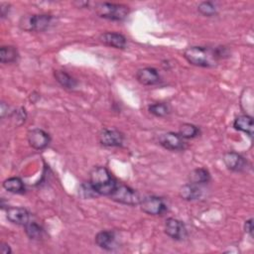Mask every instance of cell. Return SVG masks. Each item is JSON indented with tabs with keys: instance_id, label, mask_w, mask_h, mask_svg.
Returning <instances> with one entry per match:
<instances>
[{
	"instance_id": "obj_1",
	"label": "cell",
	"mask_w": 254,
	"mask_h": 254,
	"mask_svg": "<svg viewBox=\"0 0 254 254\" xmlns=\"http://www.w3.org/2000/svg\"><path fill=\"white\" fill-rule=\"evenodd\" d=\"M228 50L225 47H200L191 46L185 50L184 58L192 65L200 67L215 66L219 60L228 56Z\"/></svg>"
},
{
	"instance_id": "obj_2",
	"label": "cell",
	"mask_w": 254,
	"mask_h": 254,
	"mask_svg": "<svg viewBox=\"0 0 254 254\" xmlns=\"http://www.w3.org/2000/svg\"><path fill=\"white\" fill-rule=\"evenodd\" d=\"M89 182L95 191L100 195H110L116 189L118 183L107 168L103 166L94 167L89 175Z\"/></svg>"
},
{
	"instance_id": "obj_3",
	"label": "cell",
	"mask_w": 254,
	"mask_h": 254,
	"mask_svg": "<svg viewBox=\"0 0 254 254\" xmlns=\"http://www.w3.org/2000/svg\"><path fill=\"white\" fill-rule=\"evenodd\" d=\"M94 11L99 17L111 21H123L128 17L130 13L128 6L124 4L109 2L95 3Z\"/></svg>"
},
{
	"instance_id": "obj_4",
	"label": "cell",
	"mask_w": 254,
	"mask_h": 254,
	"mask_svg": "<svg viewBox=\"0 0 254 254\" xmlns=\"http://www.w3.org/2000/svg\"><path fill=\"white\" fill-rule=\"evenodd\" d=\"M53 20L50 14H31L22 16L19 27L27 32H43L49 28Z\"/></svg>"
},
{
	"instance_id": "obj_5",
	"label": "cell",
	"mask_w": 254,
	"mask_h": 254,
	"mask_svg": "<svg viewBox=\"0 0 254 254\" xmlns=\"http://www.w3.org/2000/svg\"><path fill=\"white\" fill-rule=\"evenodd\" d=\"M109 197L119 203L126 204V205H138L141 201L140 194L138 191L133 190L132 188L126 185L118 184L114 191L109 195Z\"/></svg>"
},
{
	"instance_id": "obj_6",
	"label": "cell",
	"mask_w": 254,
	"mask_h": 254,
	"mask_svg": "<svg viewBox=\"0 0 254 254\" xmlns=\"http://www.w3.org/2000/svg\"><path fill=\"white\" fill-rule=\"evenodd\" d=\"M143 212L150 215H163L167 211V204L165 201L156 195H147L141 198L139 203Z\"/></svg>"
},
{
	"instance_id": "obj_7",
	"label": "cell",
	"mask_w": 254,
	"mask_h": 254,
	"mask_svg": "<svg viewBox=\"0 0 254 254\" xmlns=\"http://www.w3.org/2000/svg\"><path fill=\"white\" fill-rule=\"evenodd\" d=\"M164 230L165 233L174 240H184L188 236V230L185 223L174 217L166 219Z\"/></svg>"
},
{
	"instance_id": "obj_8",
	"label": "cell",
	"mask_w": 254,
	"mask_h": 254,
	"mask_svg": "<svg viewBox=\"0 0 254 254\" xmlns=\"http://www.w3.org/2000/svg\"><path fill=\"white\" fill-rule=\"evenodd\" d=\"M222 160L225 167L232 172L242 173L247 171V169L250 167L248 161L242 155L233 151L226 152L223 155Z\"/></svg>"
},
{
	"instance_id": "obj_9",
	"label": "cell",
	"mask_w": 254,
	"mask_h": 254,
	"mask_svg": "<svg viewBox=\"0 0 254 254\" xmlns=\"http://www.w3.org/2000/svg\"><path fill=\"white\" fill-rule=\"evenodd\" d=\"M27 140L29 145L35 150H43L51 143V136L49 133L40 128H34L27 133Z\"/></svg>"
},
{
	"instance_id": "obj_10",
	"label": "cell",
	"mask_w": 254,
	"mask_h": 254,
	"mask_svg": "<svg viewBox=\"0 0 254 254\" xmlns=\"http://www.w3.org/2000/svg\"><path fill=\"white\" fill-rule=\"evenodd\" d=\"M98 139L101 145L105 147H120L124 142V135L116 129L104 128L100 131Z\"/></svg>"
},
{
	"instance_id": "obj_11",
	"label": "cell",
	"mask_w": 254,
	"mask_h": 254,
	"mask_svg": "<svg viewBox=\"0 0 254 254\" xmlns=\"http://www.w3.org/2000/svg\"><path fill=\"white\" fill-rule=\"evenodd\" d=\"M159 144L170 151H182L186 148V142L179 133L167 132L160 135Z\"/></svg>"
},
{
	"instance_id": "obj_12",
	"label": "cell",
	"mask_w": 254,
	"mask_h": 254,
	"mask_svg": "<svg viewBox=\"0 0 254 254\" xmlns=\"http://www.w3.org/2000/svg\"><path fill=\"white\" fill-rule=\"evenodd\" d=\"M136 79L143 85H155L161 81V75L157 68L147 66L137 70Z\"/></svg>"
},
{
	"instance_id": "obj_13",
	"label": "cell",
	"mask_w": 254,
	"mask_h": 254,
	"mask_svg": "<svg viewBox=\"0 0 254 254\" xmlns=\"http://www.w3.org/2000/svg\"><path fill=\"white\" fill-rule=\"evenodd\" d=\"M6 218L11 223L25 226L30 221V212L24 207L11 206L6 209Z\"/></svg>"
},
{
	"instance_id": "obj_14",
	"label": "cell",
	"mask_w": 254,
	"mask_h": 254,
	"mask_svg": "<svg viewBox=\"0 0 254 254\" xmlns=\"http://www.w3.org/2000/svg\"><path fill=\"white\" fill-rule=\"evenodd\" d=\"M99 41L108 46L112 47L115 49H120L123 50L126 48L127 45V40L125 36H123L120 33L116 32H104L99 36Z\"/></svg>"
},
{
	"instance_id": "obj_15",
	"label": "cell",
	"mask_w": 254,
	"mask_h": 254,
	"mask_svg": "<svg viewBox=\"0 0 254 254\" xmlns=\"http://www.w3.org/2000/svg\"><path fill=\"white\" fill-rule=\"evenodd\" d=\"M95 244L103 249V250H107V251H111L113 249H115L116 246V237H115V233L111 230H102L99 231L94 238Z\"/></svg>"
},
{
	"instance_id": "obj_16",
	"label": "cell",
	"mask_w": 254,
	"mask_h": 254,
	"mask_svg": "<svg viewBox=\"0 0 254 254\" xmlns=\"http://www.w3.org/2000/svg\"><path fill=\"white\" fill-rule=\"evenodd\" d=\"M233 128L237 131H241L245 133L252 139L254 135L253 117L247 114L237 116L233 121Z\"/></svg>"
},
{
	"instance_id": "obj_17",
	"label": "cell",
	"mask_w": 254,
	"mask_h": 254,
	"mask_svg": "<svg viewBox=\"0 0 254 254\" xmlns=\"http://www.w3.org/2000/svg\"><path fill=\"white\" fill-rule=\"evenodd\" d=\"M201 190L198 185H194L191 183L186 184L181 187L179 190L180 196L185 200H195L201 196Z\"/></svg>"
},
{
	"instance_id": "obj_18",
	"label": "cell",
	"mask_w": 254,
	"mask_h": 254,
	"mask_svg": "<svg viewBox=\"0 0 254 254\" xmlns=\"http://www.w3.org/2000/svg\"><path fill=\"white\" fill-rule=\"evenodd\" d=\"M54 77L56 80L64 88L66 89H73L77 85V81L73 78L70 74L66 71L62 69H55L54 70Z\"/></svg>"
},
{
	"instance_id": "obj_19",
	"label": "cell",
	"mask_w": 254,
	"mask_h": 254,
	"mask_svg": "<svg viewBox=\"0 0 254 254\" xmlns=\"http://www.w3.org/2000/svg\"><path fill=\"white\" fill-rule=\"evenodd\" d=\"M2 187L12 193H24L26 190L24 182L18 177H11L2 183Z\"/></svg>"
},
{
	"instance_id": "obj_20",
	"label": "cell",
	"mask_w": 254,
	"mask_h": 254,
	"mask_svg": "<svg viewBox=\"0 0 254 254\" xmlns=\"http://www.w3.org/2000/svg\"><path fill=\"white\" fill-rule=\"evenodd\" d=\"M210 179H211L210 173L205 168L194 169L193 171L190 172V174L189 176L190 183L194 184V185H198V186L203 185V184H207L210 181Z\"/></svg>"
},
{
	"instance_id": "obj_21",
	"label": "cell",
	"mask_w": 254,
	"mask_h": 254,
	"mask_svg": "<svg viewBox=\"0 0 254 254\" xmlns=\"http://www.w3.org/2000/svg\"><path fill=\"white\" fill-rule=\"evenodd\" d=\"M19 53L14 46H2L0 48V62L2 64H12L17 62Z\"/></svg>"
},
{
	"instance_id": "obj_22",
	"label": "cell",
	"mask_w": 254,
	"mask_h": 254,
	"mask_svg": "<svg viewBox=\"0 0 254 254\" xmlns=\"http://www.w3.org/2000/svg\"><path fill=\"white\" fill-rule=\"evenodd\" d=\"M25 233L32 240H40L44 235L43 227L35 221H29L25 226Z\"/></svg>"
},
{
	"instance_id": "obj_23",
	"label": "cell",
	"mask_w": 254,
	"mask_h": 254,
	"mask_svg": "<svg viewBox=\"0 0 254 254\" xmlns=\"http://www.w3.org/2000/svg\"><path fill=\"white\" fill-rule=\"evenodd\" d=\"M179 134L183 139H192L200 134V129L191 123H184L179 129Z\"/></svg>"
},
{
	"instance_id": "obj_24",
	"label": "cell",
	"mask_w": 254,
	"mask_h": 254,
	"mask_svg": "<svg viewBox=\"0 0 254 254\" xmlns=\"http://www.w3.org/2000/svg\"><path fill=\"white\" fill-rule=\"evenodd\" d=\"M148 111L156 117H165L170 112V107L167 103L157 102L148 106Z\"/></svg>"
},
{
	"instance_id": "obj_25",
	"label": "cell",
	"mask_w": 254,
	"mask_h": 254,
	"mask_svg": "<svg viewBox=\"0 0 254 254\" xmlns=\"http://www.w3.org/2000/svg\"><path fill=\"white\" fill-rule=\"evenodd\" d=\"M197 11L206 17H212L214 15H216L217 13V8L216 5L213 2L210 1H203L200 2L197 6Z\"/></svg>"
},
{
	"instance_id": "obj_26",
	"label": "cell",
	"mask_w": 254,
	"mask_h": 254,
	"mask_svg": "<svg viewBox=\"0 0 254 254\" xmlns=\"http://www.w3.org/2000/svg\"><path fill=\"white\" fill-rule=\"evenodd\" d=\"M78 193L82 198H92L94 196L99 195L95 190L93 189V187L91 186L90 182H84L79 186L78 189Z\"/></svg>"
},
{
	"instance_id": "obj_27",
	"label": "cell",
	"mask_w": 254,
	"mask_h": 254,
	"mask_svg": "<svg viewBox=\"0 0 254 254\" xmlns=\"http://www.w3.org/2000/svg\"><path fill=\"white\" fill-rule=\"evenodd\" d=\"M13 119V121L15 122L16 126H21L23 123H25L26 118H27V113L24 107H20L14 111H12L11 115H10Z\"/></svg>"
},
{
	"instance_id": "obj_28",
	"label": "cell",
	"mask_w": 254,
	"mask_h": 254,
	"mask_svg": "<svg viewBox=\"0 0 254 254\" xmlns=\"http://www.w3.org/2000/svg\"><path fill=\"white\" fill-rule=\"evenodd\" d=\"M12 113V111L10 112V107L8 104H6V102L2 101L0 103V114H1V118H4L5 116H10Z\"/></svg>"
},
{
	"instance_id": "obj_29",
	"label": "cell",
	"mask_w": 254,
	"mask_h": 254,
	"mask_svg": "<svg viewBox=\"0 0 254 254\" xmlns=\"http://www.w3.org/2000/svg\"><path fill=\"white\" fill-rule=\"evenodd\" d=\"M244 230L246 233L250 235V237H253V219L249 218L244 223Z\"/></svg>"
},
{
	"instance_id": "obj_30",
	"label": "cell",
	"mask_w": 254,
	"mask_h": 254,
	"mask_svg": "<svg viewBox=\"0 0 254 254\" xmlns=\"http://www.w3.org/2000/svg\"><path fill=\"white\" fill-rule=\"evenodd\" d=\"M10 11V4L8 3H1L0 4V15L1 18H5Z\"/></svg>"
},
{
	"instance_id": "obj_31",
	"label": "cell",
	"mask_w": 254,
	"mask_h": 254,
	"mask_svg": "<svg viewBox=\"0 0 254 254\" xmlns=\"http://www.w3.org/2000/svg\"><path fill=\"white\" fill-rule=\"evenodd\" d=\"M0 252L2 254H10L12 252V249L11 247L9 246L8 243L6 242H1L0 243Z\"/></svg>"
},
{
	"instance_id": "obj_32",
	"label": "cell",
	"mask_w": 254,
	"mask_h": 254,
	"mask_svg": "<svg viewBox=\"0 0 254 254\" xmlns=\"http://www.w3.org/2000/svg\"><path fill=\"white\" fill-rule=\"evenodd\" d=\"M72 4L75 5L77 8H84L89 5V2L88 1H75Z\"/></svg>"
}]
</instances>
